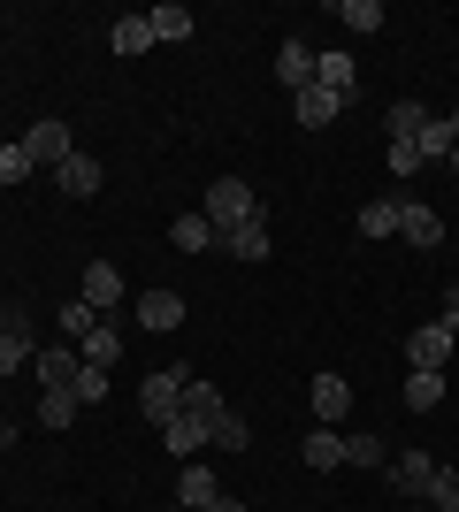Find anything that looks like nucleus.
<instances>
[{"label": "nucleus", "mask_w": 459, "mask_h": 512, "mask_svg": "<svg viewBox=\"0 0 459 512\" xmlns=\"http://www.w3.org/2000/svg\"><path fill=\"white\" fill-rule=\"evenodd\" d=\"M199 214L215 222V237H230V230H245V222L261 214V199H253V184H245V176H215V184H207V199H199Z\"/></svg>", "instance_id": "nucleus-1"}, {"label": "nucleus", "mask_w": 459, "mask_h": 512, "mask_svg": "<svg viewBox=\"0 0 459 512\" xmlns=\"http://www.w3.org/2000/svg\"><path fill=\"white\" fill-rule=\"evenodd\" d=\"M184 383H192V367H161V375H146L138 406H146V421H153V428H169L176 413H184Z\"/></svg>", "instance_id": "nucleus-2"}, {"label": "nucleus", "mask_w": 459, "mask_h": 512, "mask_svg": "<svg viewBox=\"0 0 459 512\" xmlns=\"http://www.w3.org/2000/svg\"><path fill=\"white\" fill-rule=\"evenodd\" d=\"M16 146L31 153V169H62L69 153H77V146H69V123H62V115H46V123H31V130L16 138Z\"/></svg>", "instance_id": "nucleus-3"}, {"label": "nucleus", "mask_w": 459, "mask_h": 512, "mask_svg": "<svg viewBox=\"0 0 459 512\" xmlns=\"http://www.w3.org/2000/svg\"><path fill=\"white\" fill-rule=\"evenodd\" d=\"M306 406H314V428H337L352 413V383L345 375H314V383H306Z\"/></svg>", "instance_id": "nucleus-4"}, {"label": "nucleus", "mask_w": 459, "mask_h": 512, "mask_svg": "<svg viewBox=\"0 0 459 512\" xmlns=\"http://www.w3.org/2000/svg\"><path fill=\"white\" fill-rule=\"evenodd\" d=\"M398 237H406L414 253H437V245H444V214L421 207V199H406V207H398Z\"/></svg>", "instance_id": "nucleus-5"}, {"label": "nucleus", "mask_w": 459, "mask_h": 512, "mask_svg": "<svg viewBox=\"0 0 459 512\" xmlns=\"http://www.w3.org/2000/svg\"><path fill=\"white\" fill-rule=\"evenodd\" d=\"M452 344H459V329H452V321H429V329H414V344H406V360H414V367H429V375H444V360H452Z\"/></svg>", "instance_id": "nucleus-6"}, {"label": "nucleus", "mask_w": 459, "mask_h": 512, "mask_svg": "<svg viewBox=\"0 0 459 512\" xmlns=\"http://www.w3.org/2000/svg\"><path fill=\"white\" fill-rule=\"evenodd\" d=\"M31 367H39V390H77V375H85V352H69V344H46Z\"/></svg>", "instance_id": "nucleus-7"}, {"label": "nucleus", "mask_w": 459, "mask_h": 512, "mask_svg": "<svg viewBox=\"0 0 459 512\" xmlns=\"http://www.w3.org/2000/svg\"><path fill=\"white\" fill-rule=\"evenodd\" d=\"M314 85H322L329 100L345 107L352 92H360V69H352V54H314Z\"/></svg>", "instance_id": "nucleus-8"}, {"label": "nucleus", "mask_w": 459, "mask_h": 512, "mask_svg": "<svg viewBox=\"0 0 459 512\" xmlns=\"http://www.w3.org/2000/svg\"><path fill=\"white\" fill-rule=\"evenodd\" d=\"M391 482L406 497H429V482H437V459H429V451H398L391 459Z\"/></svg>", "instance_id": "nucleus-9"}, {"label": "nucleus", "mask_w": 459, "mask_h": 512, "mask_svg": "<svg viewBox=\"0 0 459 512\" xmlns=\"http://www.w3.org/2000/svg\"><path fill=\"white\" fill-rule=\"evenodd\" d=\"M77 299H85L92 314H108V306L123 299V268H108V260H92V268H85V291H77Z\"/></svg>", "instance_id": "nucleus-10"}, {"label": "nucleus", "mask_w": 459, "mask_h": 512, "mask_svg": "<svg viewBox=\"0 0 459 512\" xmlns=\"http://www.w3.org/2000/svg\"><path fill=\"white\" fill-rule=\"evenodd\" d=\"M184 421H199V428H207V444H215V421H222V390H215V383H199V375H192V383H184Z\"/></svg>", "instance_id": "nucleus-11"}, {"label": "nucleus", "mask_w": 459, "mask_h": 512, "mask_svg": "<svg viewBox=\"0 0 459 512\" xmlns=\"http://www.w3.org/2000/svg\"><path fill=\"white\" fill-rule=\"evenodd\" d=\"M169 245H176V253H207V245H215V222H207L199 207H184L169 222Z\"/></svg>", "instance_id": "nucleus-12"}, {"label": "nucleus", "mask_w": 459, "mask_h": 512, "mask_svg": "<svg viewBox=\"0 0 459 512\" xmlns=\"http://www.w3.org/2000/svg\"><path fill=\"white\" fill-rule=\"evenodd\" d=\"M54 184H62L69 199H92L100 192V161H92V153H69L62 169H54Z\"/></svg>", "instance_id": "nucleus-13"}, {"label": "nucleus", "mask_w": 459, "mask_h": 512, "mask_svg": "<svg viewBox=\"0 0 459 512\" xmlns=\"http://www.w3.org/2000/svg\"><path fill=\"white\" fill-rule=\"evenodd\" d=\"M215 497H222V482H215V474H207V467L192 459V467H184V482H176V505H184V512H207Z\"/></svg>", "instance_id": "nucleus-14"}, {"label": "nucleus", "mask_w": 459, "mask_h": 512, "mask_svg": "<svg viewBox=\"0 0 459 512\" xmlns=\"http://www.w3.org/2000/svg\"><path fill=\"white\" fill-rule=\"evenodd\" d=\"M291 115H299V130H329L337 123V100L322 85H306V92H291Z\"/></svg>", "instance_id": "nucleus-15"}, {"label": "nucleus", "mask_w": 459, "mask_h": 512, "mask_svg": "<svg viewBox=\"0 0 459 512\" xmlns=\"http://www.w3.org/2000/svg\"><path fill=\"white\" fill-rule=\"evenodd\" d=\"M138 321H146V329H161V337H169L176 321H184V299H176V291H138Z\"/></svg>", "instance_id": "nucleus-16"}, {"label": "nucleus", "mask_w": 459, "mask_h": 512, "mask_svg": "<svg viewBox=\"0 0 459 512\" xmlns=\"http://www.w3.org/2000/svg\"><path fill=\"white\" fill-rule=\"evenodd\" d=\"M276 77H284L291 92H306V85H314V46H306V39H284V54H276Z\"/></svg>", "instance_id": "nucleus-17"}, {"label": "nucleus", "mask_w": 459, "mask_h": 512, "mask_svg": "<svg viewBox=\"0 0 459 512\" xmlns=\"http://www.w3.org/2000/svg\"><path fill=\"white\" fill-rule=\"evenodd\" d=\"M108 46H115V54H123V62H138V54H146V46H153V23H146V16H115Z\"/></svg>", "instance_id": "nucleus-18"}, {"label": "nucleus", "mask_w": 459, "mask_h": 512, "mask_svg": "<svg viewBox=\"0 0 459 512\" xmlns=\"http://www.w3.org/2000/svg\"><path fill=\"white\" fill-rule=\"evenodd\" d=\"M429 123H437V115H429L421 100H398V107H391V146H414Z\"/></svg>", "instance_id": "nucleus-19"}, {"label": "nucleus", "mask_w": 459, "mask_h": 512, "mask_svg": "<svg viewBox=\"0 0 459 512\" xmlns=\"http://www.w3.org/2000/svg\"><path fill=\"white\" fill-rule=\"evenodd\" d=\"M299 459L306 467H345V436H337V428H314V436L299 444Z\"/></svg>", "instance_id": "nucleus-20"}, {"label": "nucleus", "mask_w": 459, "mask_h": 512, "mask_svg": "<svg viewBox=\"0 0 459 512\" xmlns=\"http://www.w3.org/2000/svg\"><path fill=\"white\" fill-rule=\"evenodd\" d=\"M222 245H230V260H268V222L253 214V222H245V230H230Z\"/></svg>", "instance_id": "nucleus-21"}, {"label": "nucleus", "mask_w": 459, "mask_h": 512, "mask_svg": "<svg viewBox=\"0 0 459 512\" xmlns=\"http://www.w3.org/2000/svg\"><path fill=\"white\" fill-rule=\"evenodd\" d=\"M77 352H85V367H115V360H123V337L108 329V314H100V329H92V337L77 344Z\"/></svg>", "instance_id": "nucleus-22"}, {"label": "nucleus", "mask_w": 459, "mask_h": 512, "mask_svg": "<svg viewBox=\"0 0 459 512\" xmlns=\"http://www.w3.org/2000/svg\"><path fill=\"white\" fill-rule=\"evenodd\" d=\"M398 207L406 199H368L360 207V237H398Z\"/></svg>", "instance_id": "nucleus-23"}, {"label": "nucleus", "mask_w": 459, "mask_h": 512, "mask_svg": "<svg viewBox=\"0 0 459 512\" xmlns=\"http://www.w3.org/2000/svg\"><path fill=\"white\" fill-rule=\"evenodd\" d=\"M146 23H153V39H169V46H176V39H192V31H199V23H192V8H176V0H169V8H153Z\"/></svg>", "instance_id": "nucleus-24"}, {"label": "nucleus", "mask_w": 459, "mask_h": 512, "mask_svg": "<svg viewBox=\"0 0 459 512\" xmlns=\"http://www.w3.org/2000/svg\"><path fill=\"white\" fill-rule=\"evenodd\" d=\"M406 406H414V413L444 406V375H429V367H414V375H406Z\"/></svg>", "instance_id": "nucleus-25"}, {"label": "nucleus", "mask_w": 459, "mask_h": 512, "mask_svg": "<svg viewBox=\"0 0 459 512\" xmlns=\"http://www.w3.org/2000/svg\"><path fill=\"white\" fill-rule=\"evenodd\" d=\"M253 444V421H245L238 406H222V421H215V451H245Z\"/></svg>", "instance_id": "nucleus-26"}, {"label": "nucleus", "mask_w": 459, "mask_h": 512, "mask_svg": "<svg viewBox=\"0 0 459 512\" xmlns=\"http://www.w3.org/2000/svg\"><path fill=\"white\" fill-rule=\"evenodd\" d=\"M23 360H31V329H23V321H8V329H0V375H16Z\"/></svg>", "instance_id": "nucleus-27"}, {"label": "nucleus", "mask_w": 459, "mask_h": 512, "mask_svg": "<svg viewBox=\"0 0 459 512\" xmlns=\"http://www.w3.org/2000/svg\"><path fill=\"white\" fill-rule=\"evenodd\" d=\"M54 329H62V337H77V344H85V337H92V329H100V314H92V306H85V299H69V306H62V314H54Z\"/></svg>", "instance_id": "nucleus-28"}, {"label": "nucleus", "mask_w": 459, "mask_h": 512, "mask_svg": "<svg viewBox=\"0 0 459 512\" xmlns=\"http://www.w3.org/2000/svg\"><path fill=\"white\" fill-rule=\"evenodd\" d=\"M345 459H352V467H391L383 436H368V428H360V436H345Z\"/></svg>", "instance_id": "nucleus-29"}, {"label": "nucleus", "mask_w": 459, "mask_h": 512, "mask_svg": "<svg viewBox=\"0 0 459 512\" xmlns=\"http://www.w3.org/2000/svg\"><path fill=\"white\" fill-rule=\"evenodd\" d=\"M414 153H421V161H437V153H444V161H452V153H459L452 123H429V130H421V138H414Z\"/></svg>", "instance_id": "nucleus-30"}, {"label": "nucleus", "mask_w": 459, "mask_h": 512, "mask_svg": "<svg viewBox=\"0 0 459 512\" xmlns=\"http://www.w3.org/2000/svg\"><path fill=\"white\" fill-rule=\"evenodd\" d=\"M39 421L46 428H69V421H77V398H69V390H39Z\"/></svg>", "instance_id": "nucleus-31"}, {"label": "nucleus", "mask_w": 459, "mask_h": 512, "mask_svg": "<svg viewBox=\"0 0 459 512\" xmlns=\"http://www.w3.org/2000/svg\"><path fill=\"white\" fill-rule=\"evenodd\" d=\"M337 16H345L352 31H360V39H368V31H383V0H345Z\"/></svg>", "instance_id": "nucleus-32"}, {"label": "nucleus", "mask_w": 459, "mask_h": 512, "mask_svg": "<svg viewBox=\"0 0 459 512\" xmlns=\"http://www.w3.org/2000/svg\"><path fill=\"white\" fill-rule=\"evenodd\" d=\"M161 436H169V451H184V459H192V451L207 444V428H199V421H184V413H176V421L161 428Z\"/></svg>", "instance_id": "nucleus-33"}, {"label": "nucleus", "mask_w": 459, "mask_h": 512, "mask_svg": "<svg viewBox=\"0 0 459 512\" xmlns=\"http://www.w3.org/2000/svg\"><path fill=\"white\" fill-rule=\"evenodd\" d=\"M69 398H77V406H108V367H85V375H77V390H69Z\"/></svg>", "instance_id": "nucleus-34"}, {"label": "nucleus", "mask_w": 459, "mask_h": 512, "mask_svg": "<svg viewBox=\"0 0 459 512\" xmlns=\"http://www.w3.org/2000/svg\"><path fill=\"white\" fill-rule=\"evenodd\" d=\"M429 505H437V512H459V467H437V482H429Z\"/></svg>", "instance_id": "nucleus-35"}, {"label": "nucleus", "mask_w": 459, "mask_h": 512, "mask_svg": "<svg viewBox=\"0 0 459 512\" xmlns=\"http://www.w3.org/2000/svg\"><path fill=\"white\" fill-rule=\"evenodd\" d=\"M23 176H31V153H23V146H0V184H23Z\"/></svg>", "instance_id": "nucleus-36"}, {"label": "nucleus", "mask_w": 459, "mask_h": 512, "mask_svg": "<svg viewBox=\"0 0 459 512\" xmlns=\"http://www.w3.org/2000/svg\"><path fill=\"white\" fill-rule=\"evenodd\" d=\"M207 512H245V505H238V497H215V505H207Z\"/></svg>", "instance_id": "nucleus-37"}, {"label": "nucleus", "mask_w": 459, "mask_h": 512, "mask_svg": "<svg viewBox=\"0 0 459 512\" xmlns=\"http://www.w3.org/2000/svg\"><path fill=\"white\" fill-rule=\"evenodd\" d=\"M444 123H452V138H459V107H452V115H444Z\"/></svg>", "instance_id": "nucleus-38"}, {"label": "nucleus", "mask_w": 459, "mask_h": 512, "mask_svg": "<svg viewBox=\"0 0 459 512\" xmlns=\"http://www.w3.org/2000/svg\"><path fill=\"white\" fill-rule=\"evenodd\" d=\"M0 444H8V421H0Z\"/></svg>", "instance_id": "nucleus-39"}, {"label": "nucleus", "mask_w": 459, "mask_h": 512, "mask_svg": "<svg viewBox=\"0 0 459 512\" xmlns=\"http://www.w3.org/2000/svg\"><path fill=\"white\" fill-rule=\"evenodd\" d=\"M452 169H459V153H452Z\"/></svg>", "instance_id": "nucleus-40"}, {"label": "nucleus", "mask_w": 459, "mask_h": 512, "mask_svg": "<svg viewBox=\"0 0 459 512\" xmlns=\"http://www.w3.org/2000/svg\"><path fill=\"white\" fill-rule=\"evenodd\" d=\"M169 512H184V505H169Z\"/></svg>", "instance_id": "nucleus-41"}]
</instances>
